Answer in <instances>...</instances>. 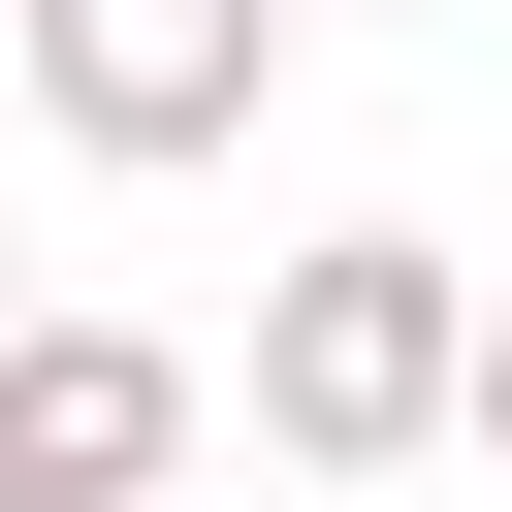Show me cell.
Wrapping results in <instances>:
<instances>
[{"label":"cell","mask_w":512,"mask_h":512,"mask_svg":"<svg viewBox=\"0 0 512 512\" xmlns=\"http://www.w3.org/2000/svg\"><path fill=\"white\" fill-rule=\"evenodd\" d=\"M448 384H480L448 224H320V256L256 288V448H288V480H416V448H448Z\"/></svg>","instance_id":"6da1fadb"},{"label":"cell","mask_w":512,"mask_h":512,"mask_svg":"<svg viewBox=\"0 0 512 512\" xmlns=\"http://www.w3.org/2000/svg\"><path fill=\"white\" fill-rule=\"evenodd\" d=\"M0 64H32V128H64V160H128V192H160V160H224V128H256L288 0H0Z\"/></svg>","instance_id":"7a4b0ae2"},{"label":"cell","mask_w":512,"mask_h":512,"mask_svg":"<svg viewBox=\"0 0 512 512\" xmlns=\"http://www.w3.org/2000/svg\"><path fill=\"white\" fill-rule=\"evenodd\" d=\"M192 416H224V384H192L160 320H0V512H160Z\"/></svg>","instance_id":"3957f363"},{"label":"cell","mask_w":512,"mask_h":512,"mask_svg":"<svg viewBox=\"0 0 512 512\" xmlns=\"http://www.w3.org/2000/svg\"><path fill=\"white\" fill-rule=\"evenodd\" d=\"M448 448H480V480H512V320H480V384H448Z\"/></svg>","instance_id":"277c9868"},{"label":"cell","mask_w":512,"mask_h":512,"mask_svg":"<svg viewBox=\"0 0 512 512\" xmlns=\"http://www.w3.org/2000/svg\"><path fill=\"white\" fill-rule=\"evenodd\" d=\"M0 320H32V256H0Z\"/></svg>","instance_id":"5b68a950"}]
</instances>
